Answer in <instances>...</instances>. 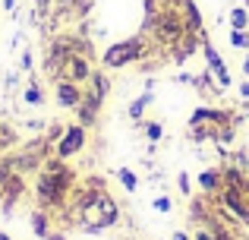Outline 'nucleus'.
<instances>
[{
	"instance_id": "1",
	"label": "nucleus",
	"mask_w": 249,
	"mask_h": 240,
	"mask_svg": "<svg viewBox=\"0 0 249 240\" xmlns=\"http://www.w3.org/2000/svg\"><path fill=\"white\" fill-rule=\"evenodd\" d=\"M76 190V171H70L63 158H48L38 171L35 203L44 212H63Z\"/></svg>"
},
{
	"instance_id": "2",
	"label": "nucleus",
	"mask_w": 249,
	"mask_h": 240,
	"mask_svg": "<svg viewBox=\"0 0 249 240\" xmlns=\"http://www.w3.org/2000/svg\"><path fill=\"white\" fill-rule=\"evenodd\" d=\"M117 222H120V205H117V199L110 196L107 190H98V196L91 199L82 209V215L76 218V228L85 231V234H101V231L114 228Z\"/></svg>"
},
{
	"instance_id": "3",
	"label": "nucleus",
	"mask_w": 249,
	"mask_h": 240,
	"mask_svg": "<svg viewBox=\"0 0 249 240\" xmlns=\"http://www.w3.org/2000/svg\"><path fill=\"white\" fill-rule=\"evenodd\" d=\"M145 54H148V48H145V41H142V38H126V41H114L107 51H104L101 67H104V70H123V67H129V63L142 60Z\"/></svg>"
},
{
	"instance_id": "4",
	"label": "nucleus",
	"mask_w": 249,
	"mask_h": 240,
	"mask_svg": "<svg viewBox=\"0 0 249 240\" xmlns=\"http://www.w3.org/2000/svg\"><path fill=\"white\" fill-rule=\"evenodd\" d=\"M152 29H155V38H158L164 48H170V44H177L186 35V19H183L180 10L167 6V10H161L158 16L152 19Z\"/></svg>"
},
{
	"instance_id": "5",
	"label": "nucleus",
	"mask_w": 249,
	"mask_h": 240,
	"mask_svg": "<svg viewBox=\"0 0 249 240\" xmlns=\"http://www.w3.org/2000/svg\"><path fill=\"white\" fill-rule=\"evenodd\" d=\"M91 57H85V54H70L67 60H63V67H60V73H57V82H79V86H85V82L91 79Z\"/></svg>"
},
{
	"instance_id": "6",
	"label": "nucleus",
	"mask_w": 249,
	"mask_h": 240,
	"mask_svg": "<svg viewBox=\"0 0 249 240\" xmlns=\"http://www.w3.org/2000/svg\"><path fill=\"white\" fill-rule=\"evenodd\" d=\"M85 136H89V129L82 127V123H73V127H67V133L60 136V142H57V158H73V155H79L85 148Z\"/></svg>"
},
{
	"instance_id": "7",
	"label": "nucleus",
	"mask_w": 249,
	"mask_h": 240,
	"mask_svg": "<svg viewBox=\"0 0 249 240\" xmlns=\"http://www.w3.org/2000/svg\"><path fill=\"white\" fill-rule=\"evenodd\" d=\"M202 54H205V67H208V70L214 73V79H218V86H221V89H227V86H231V70H227L224 57H221L218 51L212 48V41H208V38L202 41Z\"/></svg>"
},
{
	"instance_id": "8",
	"label": "nucleus",
	"mask_w": 249,
	"mask_h": 240,
	"mask_svg": "<svg viewBox=\"0 0 249 240\" xmlns=\"http://www.w3.org/2000/svg\"><path fill=\"white\" fill-rule=\"evenodd\" d=\"M82 92L85 89L79 86V82H54V95H57V105L60 108H67V111H76L79 108V101H82Z\"/></svg>"
},
{
	"instance_id": "9",
	"label": "nucleus",
	"mask_w": 249,
	"mask_h": 240,
	"mask_svg": "<svg viewBox=\"0 0 249 240\" xmlns=\"http://www.w3.org/2000/svg\"><path fill=\"white\" fill-rule=\"evenodd\" d=\"M101 105L104 101L101 98H95V95L89 92V89H85L82 92V101H79V108H76V114H79V123L85 129H91L98 123V114H101Z\"/></svg>"
},
{
	"instance_id": "10",
	"label": "nucleus",
	"mask_w": 249,
	"mask_h": 240,
	"mask_svg": "<svg viewBox=\"0 0 249 240\" xmlns=\"http://www.w3.org/2000/svg\"><path fill=\"white\" fill-rule=\"evenodd\" d=\"M199 186L205 196H218L224 190V180H221V167H212V171H202L199 174Z\"/></svg>"
},
{
	"instance_id": "11",
	"label": "nucleus",
	"mask_w": 249,
	"mask_h": 240,
	"mask_svg": "<svg viewBox=\"0 0 249 240\" xmlns=\"http://www.w3.org/2000/svg\"><path fill=\"white\" fill-rule=\"evenodd\" d=\"M29 224H32V234H35V237H41V240L51 237V212L35 209V212L29 215Z\"/></svg>"
},
{
	"instance_id": "12",
	"label": "nucleus",
	"mask_w": 249,
	"mask_h": 240,
	"mask_svg": "<svg viewBox=\"0 0 249 240\" xmlns=\"http://www.w3.org/2000/svg\"><path fill=\"white\" fill-rule=\"evenodd\" d=\"M89 92L95 95V98H107V92H110V79L104 76V70H95L91 73V79H89Z\"/></svg>"
},
{
	"instance_id": "13",
	"label": "nucleus",
	"mask_w": 249,
	"mask_h": 240,
	"mask_svg": "<svg viewBox=\"0 0 249 240\" xmlns=\"http://www.w3.org/2000/svg\"><path fill=\"white\" fill-rule=\"evenodd\" d=\"M183 19H186V32H202V16L193 0H183Z\"/></svg>"
},
{
	"instance_id": "14",
	"label": "nucleus",
	"mask_w": 249,
	"mask_h": 240,
	"mask_svg": "<svg viewBox=\"0 0 249 240\" xmlns=\"http://www.w3.org/2000/svg\"><path fill=\"white\" fill-rule=\"evenodd\" d=\"M152 98H155V92H152V89H148L145 95H139V98H136L133 105H129V117H133V120H142V114H145V108L152 105Z\"/></svg>"
},
{
	"instance_id": "15",
	"label": "nucleus",
	"mask_w": 249,
	"mask_h": 240,
	"mask_svg": "<svg viewBox=\"0 0 249 240\" xmlns=\"http://www.w3.org/2000/svg\"><path fill=\"white\" fill-rule=\"evenodd\" d=\"M214 129H218V123H199V127H189V136H193V142H208L214 139Z\"/></svg>"
},
{
	"instance_id": "16",
	"label": "nucleus",
	"mask_w": 249,
	"mask_h": 240,
	"mask_svg": "<svg viewBox=\"0 0 249 240\" xmlns=\"http://www.w3.org/2000/svg\"><path fill=\"white\" fill-rule=\"evenodd\" d=\"M19 142V136H16V129L13 127H6V123H0V155L3 152H10L13 146Z\"/></svg>"
},
{
	"instance_id": "17",
	"label": "nucleus",
	"mask_w": 249,
	"mask_h": 240,
	"mask_svg": "<svg viewBox=\"0 0 249 240\" xmlns=\"http://www.w3.org/2000/svg\"><path fill=\"white\" fill-rule=\"evenodd\" d=\"M16 177V167H13V155H0V190L6 186V180Z\"/></svg>"
},
{
	"instance_id": "18",
	"label": "nucleus",
	"mask_w": 249,
	"mask_h": 240,
	"mask_svg": "<svg viewBox=\"0 0 249 240\" xmlns=\"http://www.w3.org/2000/svg\"><path fill=\"white\" fill-rule=\"evenodd\" d=\"M231 29H249V13L243 10V6L231 10Z\"/></svg>"
},
{
	"instance_id": "19",
	"label": "nucleus",
	"mask_w": 249,
	"mask_h": 240,
	"mask_svg": "<svg viewBox=\"0 0 249 240\" xmlns=\"http://www.w3.org/2000/svg\"><path fill=\"white\" fill-rule=\"evenodd\" d=\"M233 136H237V129H233V123H224V127L214 129V142H221V146H227V142H233Z\"/></svg>"
},
{
	"instance_id": "20",
	"label": "nucleus",
	"mask_w": 249,
	"mask_h": 240,
	"mask_svg": "<svg viewBox=\"0 0 249 240\" xmlns=\"http://www.w3.org/2000/svg\"><path fill=\"white\" fill-rule=\"evenodd\" d=\"M22 98H25V105H44V95H41V89L38 86H25V92H22Z\"/></svg>"
},
{
	"instance_id": "21",
	"label": "nucleus",
	"mask_w": 249,
	"mask_h": 240,
	"mask_svg": "<svg viewBox=\"0 0 249 240\" xmlns=\"http://www.w3.org/2000/svg\"><path fill=\"white\" fill-rule=\"evenodd\" d=\"M117 177H120V184H123V186H126V190H129V193H133V190H136V186H139V177H136V174H133V171H129V167H120V171H117Z\"/></svg>"
},
{
	"instance_id": "22",
	"label": "nucleus",
	"mask_w": 249,
	"mask_h": 240,
	"mask_svg": "<svg viewBox=\"0 0 249 240\" xmlns=\"http://www.w3.org/2000/svg\"><path fill=\"white\" fill-rule=\"evenodd\" d=\"M231 44H233V48L249 51V32L246 29H231Z\"/></svg>"
},
{
	"instance_id": "23",
	"label": "nucleus",
	"mask_w": 249,
	"mask_h": 240,
	"mask_svg": "<svg viewBox=\"0 0 249 240\" xmlns=\"http://www.w3.org/2000/svg\"><path fill=\"white\" fill-rule=\"evenodd\" d=\"M63 133H67V127H60V123H57V127H51L48 133H44V139H48L51 146L57 148V142H60V136H63Z\"/></svg>"
},
{
	"instance_id": "24",
	"label": "nucleus",
	"mask_w": 249,
	"mask_h": 240,
	"mask_svg": "<svg viewBox=\"0 0 249 240\" xmlns=\"http://www.w3.org/2000/svg\"><path fill=\"white\" fill-rule=\"evenodd\" d=\"M145 136H148V142H158L164 136V127L161 123H145Z\"/></svg>"
},
{
	"instance_id": "25",
	"label": "nucleus",
	"mask_w": 249,
	"mask_h": 240,
	"mask_svg": "<svg viewBox=\"0 0 249 240\" xmlns=\"http://www.w3.org/2000/svg\"><path fill=\"white\" fill-rule=\"evenodd\" d=\"M152 209H155V212H161V215H167V212L174 209V203H170V196H158V199L152 203Z\"/></svg>"
},
{
	"instance_id": "26",
	"label": "nucleus",
	"mask_w": 249,
	"mask_h": 240,
	"mask_svg": "<svg viewBox=\"0 0 249 240\" xmlns=\"http://www.w3.org/2000/svg\"><path fill=\"white\" fill-rule=\"evenodd\" d=\"M19 67H22V70H32V51H29V48L22 51V60H19Z\"/></svg>"
},
{
	"instance_id": "27",
	"label": "nucleus",
	"mask_w": 249,
	"mask_h": 240,
	"mask_svg": "<svg viewBox=\"0 0 249 240\" xmlns=\"http://www.w3.org/2000/svg\"><path fill=\"white\" fill-rule=\"evenodd\" d=\"M180 190L189 193V177H186V174H180Z\"/></svg>"
},
{
	"instance_id": "28",
	"label": "nucleus",
	"mask_w": 249,
	"mask_h": 240,
	"mask_svg": "<svg viewBox=\"0 0 249 240\" xmlns=\"http://www.w3.org/2000/svg\"><path fill=\"white\" fill-rule=\"evenodd\" d=\"M170 240H193V237H189L186 231H174V237H170Z\"/></svg>"
},
{
	"instance_id": "29",
	"label": "nucleus",
	"mask_w": 249,
	"mask_h": 240,
	"mask_svg": "<svg viewBox=\"0 0 249 240\" xmlns=\"http://www.w3.org/2000/svg\"><path fill=\"white\" fill-rule=\"evenodd\" d=\"M240 95H243V98H249V79L243 82V86H240Z\"/></svg>"
},
{
	"instance_id": "30",
	"label": "nucleus",
	"mask_w": 249,
	"mask_h": 240,
	"mask_svg": "<svg viewBox=\"0 0 249 240\" xmlns=\"http://www.w3.org/2000/svg\"><path fill=\"white\" fill-rule=\"evenodd\" d=\"M48 240H67V237H63V234H54V231H51V237Z\"/></svg>"
},
{
	"instance_id": "31",
	"label": "nucleus",
	"mask_w": 249,
	"mask_h": 240,
	"mask_svg": "<svg viewBox=\"0 0 249 240\" xmlns=\"http://www.w3.org/2000/svg\"><path fill=\"white\" fill-rule=\"evenodd\" d=\"M243 73L249 76V57H246V60H243Z\"/></svg>"
},
{
	"instance_id": "32",
	"label": "nucleus",
	"mask_w": 249,
	"mask_h": 240,
	"mask_svg": "<svg viewBox=\"0 0 249 240\" xmlns=\"http://www.w3.org/2000/svg\"><path fill=\"white\" fill-rule=\"evenodd\" d=\"M13 3H16V0H3V6H6V10H13Z\"/></svg>"
},
{
	"instance_id": "33",
	"label": "nucleus",
	"mask_w": 249,
	"mask_h": 240,
	"mask_svg": "<svg viewBox=\"0 0 249 240\" xmlns=\"http://www.w3.org/2000/svg\"><path fill=\"white\" fill-rule=\"evenodd\" d=\"M0 240H13V237H10V234H3V231H0Z\"/></svg>"
},
{
	"instance_id": "34",
	"label": "nucleus",
	"mask_w": 249,
	"mask_h": 240,
	"mask_svg": "<svg viewBox=\"0 0 249 240\" xmlns=\"http://www.w3.org/2000/svg\"><path fill=\"white\" fill-rule=\"evenodd\" d=\"M41 6H48V0H41Z\"/></svg>"
}]
</instances>
